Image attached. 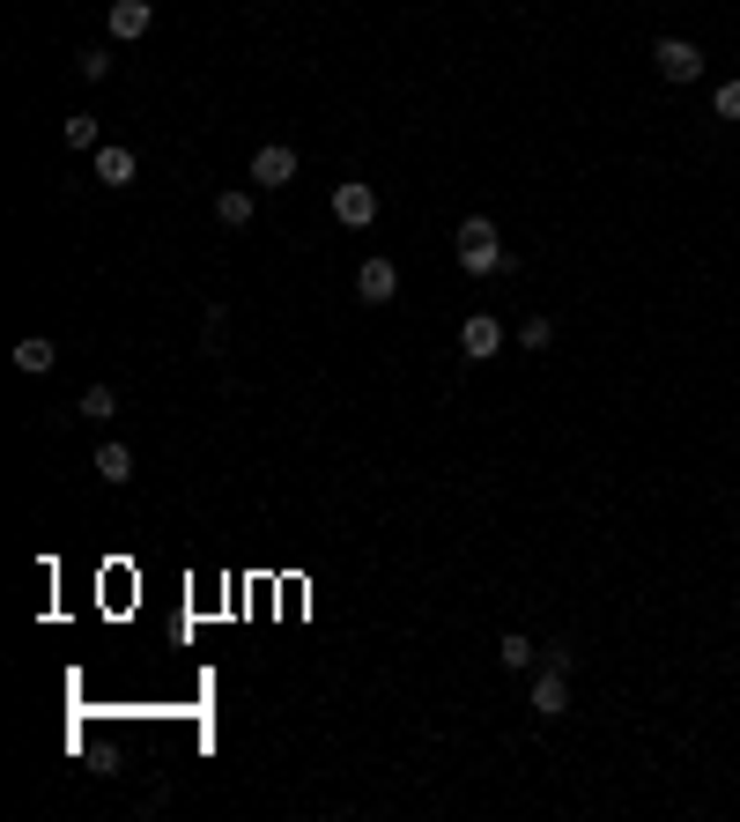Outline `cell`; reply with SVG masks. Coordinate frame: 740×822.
<instances>
[{
	"mask_svg": "<svg viewBox=\"0 0 740 822\" xmlns=\"http://www.w3.org/2000/svg\"><path fill=\"white\" fill-rule=\"evenodd\" d=\"M496 660H504L511 674H533V667H541V645H533L526 630H504V645H496Z\"/></svg>",
	"mask_w": 740,
	"mask_h": 822,
	"instance_id": "9",
	"label": "cell"
},
{
	"mask_svg": "<svg viewBox=\"0 0 740 822\" xmlns=\"http://www.w3.org/2000/svg\"><path fill=\"white\" fill-rule=\"evenodd\" d=\"M148 23H156V8H148V0H112V38H119V45L148 38Z\"/></svg>",
	"mask_w": 740,
	"mask_h": 822,
	"instance_id": "8",
	"label": "cell"
},
{
	"mask_svg": "<svg viewBox=\"0 0 740 822\" xmlns=\"http://www.w3.org/2000/svg\"><path fill=\"white\" fill-rule=\"evenodd\" d=\"M74 75H82V82H104V75H112V52H104V45H89L82 60H74Z\"/></svg>",
	"mask_w": 740,
	"mask_h": 822,
	"instance_id": "15",
	"label": "cell"
},
{
	"mask_svg": "<svg viewBox=\"0 0 740 822\" xmlns=\"http://www.w3.org/2000/svg\"><path fill=\"white\" fill-rule=\"evenodd\" d=\"M496 349H504V326H496L489 312H474V319L459 326V356H467V363H489Z\"/></svg>",
	"mask_w": 740,
	"mask_h": 822,
	"instance_id": "5",
	"label": "cell"
},
{
	"mask_svg": "<svg viewBox=\"0 0 740 822\" xmlns=\"http://www.w3.org/2000/svg\"><path fill=\"white\" fill-rule=\"evenodd\" d=\"M356 297H363V304H393L400 297V267H393V260H363V267H356Z\"/></svg>",
	"mask_w": 740,
	"mask_h": 822,
	"instance_id": "6",
	"label": "cell"
},
{
	"mask_svg": "<svg viewBox=\"0 0 740 822\" xmlns=\"http://www.w3.org/2000/svg\"><path fill=\"white\" fill-rule=\"evenodd\" d=\"M74 415H89V423H112V415H119V393H112V386H89Z\"/></svg>",
	"mask_w": 740,
	"mask_h": 822,
	"instance_id": "14",
	"label": "cell"
},
{
	"mask_svg": "<svg viewBox=\"0 0 740 822\" xmlns=\"http://www.w3.org/2000/svg\"><path fill=\"white\" fill-rule=\"evenodd\" d=\"M215 223H222V230H245V223H252V193H245V186L215 193Z\"/></svg>",
	"mask_w": 740,
	"mask_h": 822,
	"instance_id": "12",
	"label": "cell"
},
{
	"mask_svg": "<svg viewBox=\"0 0 740 822\" xmlns=\"http://www.w3.org/2000/svg\"><path fill=\"white\" fill-rule=\"evenodd\" d=\"M67 141H74V149H104V141H97V119H89V112H74V119H67Z\"/></svg>",
	"mask_w": 740,
	"mask_h": 822,
	"instance_id": "16",
	"label": "cell"
},
{
	"mask_svg": "<svg viewBox=\"0 0 740 822\" xmlns=\"http://www.w3.org/2000/svg\"><path fill=\"white\" fill-rule=\"evenodd\" d=\"M459 267H467L474 282H482V274H511V252H504L489 215H467V223H459Z\"/></svg>",
	"mask_w": 740,
	"mask_h": 822,
	"instance_id": "1",
	"label": "cell"
},
{
	"mask_svg": "<svg viewBox=\"0 0 740 822\" xmlns=\"http://www.w3.org/2000/svg\"><path fill=\"white\" fill-rule=\"evenodd\" d=\"M97 474H104V482H134V452H126L119 438H104V445H97Z\"/></svg>",
	"mask_w": 740,
	"mask_h": 822,
	"instance_id": "13",
	"label": "cell"
},
{
	"mask_svg": "<svg viewBox=\"0 0 740 822\" xmlns=\"http://www.w3.org/2000/svg\"><path fill=\"white\" fill-rule=\"evenodd\" d=\"M548 341H556V326H548V319H526V326H518V349H548Z\"/></svg>",
	"mask_w": 740,
	"mask_h": 822,
	"instance_id": "17",
	"label": "cell"
},
{
	"mask_svg": "<svg viewBox=\"0 0 740 822\" xmlns=\"http://www.w3.org/2000/svg\"><path fill=\"white\" fill-rule=\"evenodd\" d=\"M52 363H60V349H52L45 334H30V341H15V371H23V378H45Z\"/></svg>",
	"mask_w": 740,
	"mask_h": 822,
	"instance_id": "10",
	"label": "cell"
},
{
	"mask_svg": "<svg viewBox=\"0 0 740 822\" xmlns=\"http://www.w3.org/2000/svg\"><path fill=\"white\" fill-rule=\"evenodd\" d=\"M711 104H718V119H740V75H733V82H718V97H711Z\"/></svg>",
	"mask_w": 740,
	"mask_h": 822,
	"instance_id": "18",
	"label": "cell"
},
{
	"mask_svg": "<svg viewBox=\"0 0 740 822\" xmlns=\"http://www.w3.org/2000/svg\"><path fill=\"white\" fill-rule=\"evenodd\" d=\"M526 704H533V719H563V712H570V667L541 660V674H533V689H526Z\"/></svg>",
	"mask_w": 740,
	"mask_h": 822,
	"instance_id": "3",
	"label": "cell"
},
{
	"mask_svg": "<svg viewBox=\"0 0 740 822\" xmlns=\"http://www.w3.org/2000/svg\"><path fill=\"white\" fill-rule=\"evenodd\" d=\"M296 178V149H282V141H267V149L252 156V186H267V193H282Z\"/></svg>",
	"mask_w": 740,
	"mask_h": 822,
	"instance_id": "7",
	"label": "cell"
},
{
	"mask_svg": "<svg viewBox=\"0 0 740 822\" xmlns=\"http://www.w3.org/2000/svg\"><path fill=\"white\" fill-rule=\"evenodd\" d=\"M334 223H341V230H370V223H378V186L341 178V186H334Z\"/></svg>",
	"mask_w": 740,
	"mask_h": 822,
	"instance_id": "2",
	"label": "cell"
},
{
	"mask_svg": "<svg viewBox=\"0 0 740 822\" xmlns=\"http://www.w3.org/2000/svg\"><path fill=\"white\" fill-rule=\"evenodd\" d=\"M652 67H659L666 82H696L704 75V52H696L689 38H659V45H652Z\"/></svg>",
	"mask_w": 740,
	"mask_h": 822,
	"instance_id": "4",
	"label": "cell"
},
{
	"mask_svg": "<svg viewBox=\"0 0 740 822\" xmlns=\"http://www.w3.org/2000/svg\"><path fill=\"white\" fill-rule=\"evenodd\" d=\"M134 171H141L134 149H119V141H104V149H97V178H104V186H134Z\"/></svg>",
	"mask_w": 740,
	"mask_h": 822,
	"instance_id": "11",
	"label": "cell"
}]
</instances>
